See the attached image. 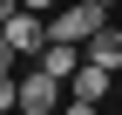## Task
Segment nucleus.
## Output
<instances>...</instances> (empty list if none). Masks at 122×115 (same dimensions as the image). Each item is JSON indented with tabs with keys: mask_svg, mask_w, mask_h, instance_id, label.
Returning a JSON list of instances; mask_svg holds the SVG:
<instances>
[{
	"mask_svg": "<svg viewBox=\"0 0 122 115\" xmlns=\"http://www.w3.org/2000/svg\"><path fill=\"white\" fill-rule=\"evenodd\" d=\"M14 88H20V102H14V115H54L61 102H68V81L48 75V68H27V75H14Z\"/></svg>",
	"mask_w": 122,
	"mask_h": 115,
	"instance_id": "nucleus-1",
	"label": "nucleus"
},
{
	"mask_svg": "<svg viewBox=\"0 0 122 115\" xmlns=\"http://www.w3.org/2000/svg\"><path fill=\"white\" fill-rule=\"evenodd\" d=\"M102 14H109L102 0H68V7L48 14V41H75V48H81V41L102 27Z\"/></svg>",
	"mask_w": 122,
	"mask_h": 115,
	"instance_id": "nucleus-2",
	"label": "nucleus"
},
{
	"mask_svg": "<svg viewBox=\"0 0 122 115\" xmlns=\"http://www.w3.org/2000/svg\"><path fill=\"white\" fill-rule=\"evenodd\" d=\"M0 34H7V48L20 54V61H34V54L48 48V14H34V7H14V20L0 27Z\"/></svg>",
	"mask_w": 122,
	"mask_h": 115,
	"instance_id": "nucleus-3",
	"label": "nucleus"
},
{
	"mask_svg": "<svg viewBox=\"0 0 122 115\" xmlns=\"http://www.w3.org/2000/svg\"><path fill=\"white\" fill-rule=\"evenodd\" d=\"M81 54H88V61H102V68L115 75V68H122V27H109V20H102L95 34L81 41Z\"/></svg>",
	"mask_w": 122,
	"mask_h": 115,
	"instance_id": "nucleus-4",
	"label": "nucleus"
},
{
	"mask_svg": "<svg viewBox=\"0 0 122 115\" xmlns=\"http://www.w3.org/2000/svg\"><path fill=\"white\" fill-rule=\"evenodd\" d=\"M68 95H81V102H102V95H109V68L81 54V68L68 75Z\"/></svg>",
	"mask_w": 122,
	"mask_h": 115,
	"instance_id": "nucleus-5",
	"label": "nucleus"
},
{
	"mask_svg": "<svg viewBox=\"0 0 122 115\" xmlns=\"http://www.w3.org/2000/svg\"><path fill=\"white\" fill-rule=\"evenodd\" d=\"M34 61H41V68H48V75H61V81H68V75H75V68H81V48H75V41H48V48H41V54H34Z\"/></svg>",
	"mask_w": 122,
	"mask_h": 115,
	"instance_id": "nucleus-6",
	"label": "nucleus"
},
{
	"mask_svg": "<svg viewBox=\"0 0 122 115\" xmlns=\"http://www.w3.org/2000/svg\"><path fill=\"white\" fill-rule=\"evenodd\" d=\"M14 102H20V88H14V75H0V115H14Z\"/></svg>",
	"mask_w": 122,
	"mask_h": 115,
	"instance_id": "nucleus-7",
	"label": "nucleus"
},
{
	"mask_svg": "<svg viewBox=\"0 0 122 115\" xmlns=\"http://www.w3.org/2000/svg\"><path fill=\"white\" fill-rule=\"evenodd\" d=\"M61 115H102V102H81V95H68V102H61Z\"/></svg>",
	"mask_w": 122,
	"mask_h": 115,
	"instance_id": "nucleus-8",
	"label": "nucleus"
},
{
	"mask_svg": "<svg viewBox=\"0 0 122 115\" xmlns=\"http://www.w3.org/2000/svg\"><path fill=\"white\" fill-rule=\"evenodd\" d=\"M14 61H20V54L7 48V34H0V75H14Z\"/></svg>",
	"mask_w": 122,
	"mask_h": 115,
	"instance_id": "nucleus-9",
	"label": "nucleus"
},
{
	"mask_svg": "<svg viewBox=\"0 0 122 115\" xmlns=\"http://www.w3.org/2000/svg\"><path fill=\"white\" fill-rule=\"evenodd\" d=\"M20 7H34V14H54V0H20Z\"/></svg>",
	"mask_w": 122,
	"mask_h": 115,
	"instance_id": "nucleus-10",
	"label": "nucleus"
},
{
	"mask_svg": "<svg viewBox=\"0 0 122 115\" xmlns=\"http://www.w3.org/2000/svg\"><path fill=\"white\" fill-rule=\"evenodd\" d=\"M102 7H115V0H102Z\"/></svg>",
	"mask_w": 122,
	"mask_h": 115,
	"instance_id": "nucleus-11",
	"label": "nucleus"
},
{
	"mask_svg": "<svg viewBox=\"0 0 122 115\" xmlns=\"http://www.w3.org/2000/svg\"><path fill=\"white\" fill-rule=\"evenodd\" d=\"M54 115H61V108H54Z\"/></svg>",
	"mask_w": 122,
	"mask_h": 115,
	"instance_id": "nucleus-12",
	"label": "nucleus"
}]
</instances>
